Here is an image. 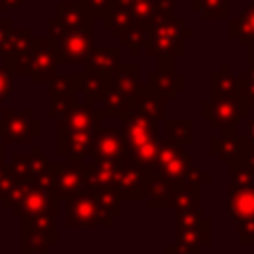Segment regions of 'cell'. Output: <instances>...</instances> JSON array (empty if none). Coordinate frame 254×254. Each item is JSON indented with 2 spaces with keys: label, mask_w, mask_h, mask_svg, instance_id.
Masks as SVG:
<instances>
[{
  "label": "cell",
  "mask_w": 254,
  "mask_h": 254,
  "mask_svg": "<svg viewBox=\"0 0 254 254\" xmlns=\"http://www.w3.org/2000/svg\"><path fill=\"white\" fill-rule=\"evenodd\" d=\"M121 139L125 157L147 167L149 171H157V153H159V137H157V119L145 113L139 107H131L121 117Z\"/></svg>",
  "instance_id": "6da1fadb"
},
{
  "label": "cell",
  "mask_w": 254,
  "mask_h": 254,
  "mask_svg": "<svg viewBox=\"0 0 254 254\" xmlns=\"http://www.w3.org/2000/svg\"><path fill=\"white\" fill-rule=\"evenodd\" d=\"M6 210L12 212L14 218H30L38 214H58V196L52 187L42 183H26L18 181L12 190L4 194L0 200Z\"/></svg>",
  "instance_id": "7a4b0ae2"
},
{
  "label": "cell",
  "mask_w": 254,
  "mask_h": 254,
  "mask_svg": "<svg viewBox=\"0 0 254 254\" xmlns=\"http://www.w3.org/2000/svg\"><path fill=\"white\" fill-rule=\"evenodd\" d=\"M194 30L177 16H155L151 22L149 56H185V40L192 38Z\"/></svg>",
  "instance_id": "3957f363"
},
{
  "label": "cell",
  "mask_w": 254,
  "mask_h": 254,
  "mask_svg": "<svg viewBox=\"0 0 254 254\" xmlns=\"http://www.w3.org/2000/svg\"><path fill=\"white\" fill-rule=\"evenodd\" d=\"M157 171L177 183H208L212 175L200 165L192 163L190 157L183 151L181 145H173L167 139L159 141L157 153Z\"/></svg>",
  "instance_id": "277c9868"
},
{
  "label": "cell",
  "mask_w": 254,
  "mask_h": 254,
  "mask_svg": "<svg viewBox=\"0 0 254 254\" xmlns=\"http://www.w3.org/2000/svg\"><path fill=\"white\" fill-rule=\"evenodd\" d=\"M48 36L56 40L60 65H79L85 62L87 54L95 42V28H81V30H64L58 18L48 20Z\"/></svg>",
  "instance_id": "5b68a950"
},
{
  "label": "cell",
  "mask_w": 254,
  "mask_h": 254,
  "mask_svg": "<svg viewBox=\"0 0 254 254\" xmlns=\"http://www.w3.org/2000/svg\"><path fill=\"white\" fill-rule=\"evenodd\" d=\"M52 189L58 200H67L79 192L89 190L85 159H65L64 163H50Z\"/></svg>",
  "instance_id": "8992f818"
},
{
  "label": "cell",
  "mask_w": 254,
  "mask_h": 254,
  "mask_svg": "<svg viewBox=\"0 0 254 254\" xmlns=\"http://www.w3.org/2000/svg\"><path fill=\"white\" fill-rule=\"evenodd\" d=\"M60 67L58 46L52 36L30 38L28 42V77L32 83H48Z\"/></svg>",
  "instance_id": "52a82bcc"
},
{
  "label": "cell",
  "mask_w": 254,
  "mask_h": 254,
  "mask_svg": "<svg viewBox=\"0 0 254 254\" xmlns=\"http://www.w3.org/2000/svg\"><path fill=\"white\" fill-rule=\"evenodd\" d=\"M200 117L208 119L212 127L218 129L222 137H236L238 123L246 117L238 99L232 97H210L200 103Z\"/></svg>",
  "instance_id": "ba28073f"
},
{
  "label": "cell",
  "mask_w": 254,
  "mask_h": 254,
  "mask_svg": "<svg viewBox=\"0 0 254 254\" xmlns=\"http://www.w3.org/2000/svg\"><path fill=\"white\" fill-rule=\"evenodd\" d=\"M40 135V119L30 109H2L0 113V141L10 145H32Z\"/></svg>",
  "instance_id": "9c48e42d"
},
{
  "label": "cell",
  "mask_w": 254,
  "mask_h": 254,
  "mask_svg": "<svg viewBox=\"0 0 254 254\" xmlns=\"http://www.w3.org/2000/svg\"><path fill=\"white\" fill-rule=\"evenodd\" d=\"M58 214H38L22 218V252L44 254L58 244Z\"/></svg>",
  "instance_id": "30bf717a"
},
{
  "label": "cell",
  "mask_w": 254,
  "mask_h": 254,
  "mask_svg": "<svg viewBox=\"0 0 254 254\" xmlns=\"http://www.w3.org/2000/svg\"><path fill=\"white\" fill-rule=\"evenodd\" d=\"M65 226H111L113 218L103 210L91 190L79 192L65 200Z\"/></svg>",
  "instance_id": "8fae6325"
},
{
  "label": "cell",
  "mask_w": 254,
  "mask_h": 254,
  "mask_svg": "<svg viewBox=\"0 0 254 254\" xmlns=\"http://www.w3.org/2000/svg\"><path fill=\"white\" fill-rule=\"evenodd\" d=\"M151 175L153 171H149L147 167L131 159H123L117 163L115 189L119 190L123 200H145Z\"/></svg>",
  "instance_id": "7c38bea8"
},
{
  "label": "cell",
  "mask_w": 254,
  "mask_h": 254,
  "mask_svg": "<svg viewBox=\"0 0 254 254\" xmlns=\"http://www.w3.org/2000/svg\"><path fill=\"white\" fill-rule=\"evenodd\" d=\"M48 85V117L58 119L71 103L77 101V95H81V73H56Z\"/></svg>",
  "instance_id": "4fadbf2b"
},
{
  "label": "cell",
  "mask_w": 254,
  "mask_h": 254,
  "mask_svg": "<svg viewBox=\"0 0 254 254\" xmlns=\"http://www.w3.org/2000/svg\"><path fill=\"white\" fill-rule=\"evenodd\" d=\"M103 127V119L95 121L87 129L73 131V133H56V149L65 159H87L95 133Z\"/></svg>",
  "instance_id": "5bb4252c"
},
{
  "label": "cell",
  "mask_w": 254,
  "mask_h": 254,
  "mask_svg": "<svg viewBox=\"0 0 254 254\" xmlns=\"http://www.w3.org/2000/svg\"><path fill=\"white\" fill-rule=\"evenodd\" d=\"M8 169L20 179V181H26V183H36L40 181L48 169H50V161L44 153H40L38 145H30V151L28 153H16L12 155V161L6 163Z\"/></svg>",
  "instance_id": "9a60e30c"
},
{
  "label": "cell",
  "mask_w": 254,
  "mask_h": 254,
  "mask_svg": "<svg viewBox=\"0 0 254 254\" xmlns=\"http://www.w3.org/2000/svg\"><path fill=\"white\" fill-rule=\"evenodd\" d=\"M89 159L91 161H111V163H119L125 157V149H123V139H121V131L115 127H101L95 133L91 151H89Z\"/></svg>",
  "instance_id": "2e32d148"
},
{
  "label": "cell",
  "mask_w": 254,
  "mask_h": 254,
  "mask_svg": "<svg viewBox=\"0 0 254 254\" xmlns=\"http://www.w3.org/2000/svg\"><path fill=\"white\" fill-rule=\"evenodd\" d=\"M212 224L210 218L204 216L202 222L194 228L183 230V232H175V244L167 246V252H179V254H200L212 240V232H210Z\"/></svg>",
  "instance_id": "e0dca14e"
},
{
  "label": "cell",
  "mask_w": 254,
  "mask_h": 254,
  "mask_svg": "<svg viewBox=\"0 0 254 254\" xmlns=\"http://www.w3.org/2000/svg\"><path fill=\"white\" fill-rule=\"evenodd\" d=\"M56 18L64 30H81V28H93L95 26V14L91 8L83 2L75 0H60L56 4Z\"/></svg>",
  "instance_id": "ac0fdd59"
},
{
  "label": "cell",
  "mask_w": 254,
  "mask_h": 254,
  "mask_svg": "<svg viewBox=\"0 0 254 254\" xmlns=\"http://www.w3.org/2000/svg\"><path fill=\"white\" fill-rule=\"evenodd\" d=\"M101 117L95 113V109L91 107L89 101H85V99L83 101H75L56 119V133L81 131V129H87L89 125H93Z\"/></svg>",
  "instance_id": "d6986e66"
},
{
  "label": "cell",
  "mask_w": 254,
  "mask_h": 254,
  "mask_svg": "<svg viewBox=\"0 0 254 254\" xmlns=\"http://www.w3.org/2000/svg\"><path fill=\"white\" fill-rule=\"evenodd\" d=\"M89 103H91V107L95 109V113L101 119H121L133 107V99L125 97L113 85H109L101 95H97Z\"/></svg>",
  "instance_id": "ffe728a7"
},
{
  "label": "cell",
  "mask_w": 254,
  "mask_h": 254,
  "mask_svg": "<svg viewBox=\"0 0 254 254\" xmlns=\"http://www.w3.org/2000/svg\"><path fill=\"white\" fill-rule=\"evenodd\" d=\"M177 181L167 179L159 171H153L149 189H147V208H173L175 206V194H177Z\"/></svg>",
  "instance_id": "44dd1931"
},
{
  "label": "cell",
  "mask_w": 254,
  "mask_h": 254,
  "mask_svg": "<svg viewBox=\"0 0 254 254\" xmlns=\"http://www.w3.org/2000/svg\"><path fill=\"white\" fill-rule=\"evenodd\" d=\"M145 85L155 91L157 95H161L163 99L167 101H175V97L185 91V73H179L177 69L175 71H153L147 75V81Z\"/></svg>",
  "instance_id": "7402d4cb"
},
{
  "label": "cell",
  "mask_w": 254,
  "mask_h": 254,
  "mask_svg": "<svg viewBox=\"0 0 254 254\" xmlns=\"http://www.w3.org/2000/svg\"><path fill=\"white\" fill-rule=\"evenodd\" d=\"M139 71L141 67L137 64H117L111 71V85L125 97L135 99L145 85V81L139 79Z\"/></svg>",
  "instance_id": "603a6c76"
},
{
  "label": "cell",
  "mask_w": 254,
  "mask_h": 254,
  "mask_svg": "<svg viewBox=\"0 0 254 254\" xmlns=\"http://www.w3.org/2000/svg\"><path fill=\"white\" fill-rule=\"evenodd\" d=\"M121 46H93L83 65L89 73H111L119 64Z\"/></svg>",
  "instance_id": "cb8c5ba5"
},
{
  "label": "cell",
  "mask_w": 254,
  "mask_h": 254,
  "mask_svg": "<svg viewBox=\"0 0 254 254\" xmlns=\"http://www.w3.org/2000/svg\"><path fill=\"white\" fill-rule=\"evenodd\" d=\"M246 149H248V141H246V137H240V135L222 137L216 133L210 139V151L218 159V163H222V165H228V163L240 159Z\"/></svg>",
  "instance_id": "d4e9b609"
},
{
  "label": "cell",
  "mask_w": 254,
  "mask_h": 254,
  "mask_svg": "<svg viewBox=\"0 0 254 254\" xmlns=\"http://www.w3.org/2000/svg\"><path fill=\"white\" fill-rule=\"evenodd\" d=\"M228 36L234 38L238 46L254 48V0L236 18H228Z\"/></svg>",
  "instance_id": "484cf974"
},
{
  "label": "cell",
  "mask_w": 254,
  "mask_h": 254,
  "mask_svg": "<svg viewBox=\"0 0 254 254\" xmlns=\"http://www.w3.org/2000/svg\"><path fill=\"white\" fill-rule=\"evenodd\" d=\"M228 214L236 220L254 218V187H228Z\"/></svg>",
  "instance_id": "4316f807"
},
{
  "label": "cell",
  "mask_w": 254,
  "mask_h": 254,
  "mask_svg": "<svg viewBox=\"0 0 254 254\" xmlns=\"http://www.w3.org/2000/svg\"><path fill=\"white\" fill-rule=\"evenodd\" d=\"M30 38V28H14L12 18H0V58L26 46Z\"/></svg>",
  "instance_id": "83f0119b"
},
{
  "label": "cell",
  "mask_w": 254,
  "mask_h": 254,
  "mask_svg": "<svg viewBox=\"0 0 254 254\" xmlns=\"http://www.w3.org/2000/svg\"><path fill=\"white\" fill-rule=\"evenodd\" d=\"M165 139L173 145H181V147H190L194 145V137H192V125L194 119L192 117H165Z\"/></svg>",
  "instance_id": "f1b7e54d"
},
{
  "label": "cell",
  "mask_w": 254,
  "mask_h": 254,
  "mask_svg": "<svg viewBox=\"0 0 254 254\" xmlns=\"http://www.w3.org/2000/svg\"><path fill=\"white\" fill-rule=\"evenodd\" d=\"M117 40L121 48H129V54L137 56L139 48H147L151 40V22H131Z\"/></svg>",
  "instance_id": "f546056e"
},
{
  "label": "cell",
  "mask_w": 254,
  "mask_h": 254,
  "mask_svg": "<svg viewBox=\"0 0 254 254\" xmlns=\"http://www.w3.org/2000/svg\"><path fill=\"white\" fill-rule=\"evenodd\" d=\"M210 97L238 99V75L230 73L228 64H220L218 71L210 75Z\"/></svg>",
  "instance_id": "4dcf8cb0"
},
{
  "label": "cell",
  "mask_w": 254,
  "mask_h": 254,
  "mask_svg": "<svg viewBox=\"0 0 254 254\" xmlns=\"http://www.w3.org/2000/svg\"><path fill=\"white\" fill-rule=\"evenodd\" d=\"M131 22H133V18H131V14H129V8H127V2H125V0H115L113 6L107 10V14L101 18V26H103L105 30H109L115 40L123 34V30H125Z\"/></svg>",
  "instance_id": "1f68e13d"
},
{
  "label": "cell",
  "mask_w": 254,
  "mask_h": 254,
  "mask_svg": "<svg viewBox=\"0 0 254 254\" xmlns=\"http://www.w3.org/2000/svg\"><path fill=\"white\" fill-rule=\"evenodd\" d=\"M133 107L143 109L145 113H149L157 121H163L167 117V99H163L161 95H157L155 91H151L147 85H143V89L139 91V95L133 99Z\"/></svg>",
  "instance_id": "d6a6232c"
},
{
  "label": "cell",
  "mask_w": 254,
  "mask_h": 254,
  "mask_svg": "<svg viewBox=\"0 0 254 254\" xmlns=\"http://www.w3.org/2000/svg\"><path fill=\"white\" fill-rule=\"evenodd\" d=\"M85 167H87V179H89V187H115V171H117V163L111 161H87L85 159Z\"/></svg>",
  "instance_id": "836d02e7"
},
{
  "label": "cell",
  "mask_w": 254,
  "mask_h": 254,
  "mask_svg": "<svg viewBox=\"0 0 254 254\" xmlns=\"http://www.w3.org/2000/svg\"><path fill=\"white\" fill-rule=\"evenodd\" d=\"M89 190L95 194V198L99 200V204L103 206V210L115 220L121 218V194L115 187H89Z\"/></svg>",
  "instance_id": "e575fe53"
},
{
  "label": "cell",
  "mask_w": 254,
  "mask_h": 254,
  "mask_svg": "<svg viewBox=\"0 0 254 254\" xmlns=\"http://www.w3.org/2000/svg\"><path fill=\"white\" fill-rule=\"evenodd\" d=\"M173 210H175V232L194 228L204 218L200 204H181V206H175Z\"/></svg>",
  "instance_id": "d590c367"
},
{
  "label": "cell",
  "mask_w": 254,
  "mask_h": 254,
  "mask_svg": "<svg viewBox=\"0 0 254 254\" xmlns=\"http://www.w3.org/2000/svg\"><path fill=\"white\" fill-rule=\"evenodd\" d=\"M230 0H192V10L202 20H228Z\"/></svg>",
  "instance_id": "8d00e7d4"
},
{
  "label": "cell",
  "mask_w": 254,
  "mask_h": 254,
  "mask_svg": "<svg viewBox=\"0 0 254 254\" xmlns=\"http://www.w3.org/2000/svg\"><path fill=\"white\" fill-rule=\"evenodd\" d=\"M109 85H111V73H89V71L81 73V93L85 101L95 99Z\"/></svg>",
  "instance_id": "74e56055"
},
{
  "label": "cell",
  "mask_w": 254,
  "mask_h": 254,
  "mask_svg": "<svg viewBox=\"0 0 254 254\" xmlns=\"http://www.w3.org/2000/svg\"><path fill=\"white\" fill-rule=\"evenodd\" d=\"M238 101L246 113L254 111V65H248L238 75Z\"/></svg>",
  "instance_id": "f35d334b"
},
{
  "label": "cell",
  "mask_w": 254,
  "mask_h": 254,
  "mask_svg": "<svg viewBox=\"0 0 254 254\" xmlns=\"http://www.w3.org/2000/svg\"><path fill=\"white\" fill-rule=\"evenodd\" d=\"M133 22H153L159 16V2L157 0H125Z\"/></svg>",
  "instance_id": "ab89813d"
},
{
  "label": "cell",
  "mask_w": 254,
  "mask_h": 254,
  "mask_svg": "<svg viewBox=\"0 0 254 254\" xmlns=\"http://www.w3.org/2000/svg\"><path fill=\"white\" fill-rule=\"evenodd\" d=\"M12 91H14V73L2 62L0 64V101L12 99Z\"/></svg>",
  "instance_id": "60d3db41"
},
{
  "label": "cell",
  "mask_w": 254,
  "mask_h": 254,
  "mask_svg": "<svg viewBox=\"0 0 254 254\" xmlns=\"http://www.w3.org/2000/svg\"><path fill=\"white\" fill-rule=\"evenodd\" d=\"M236 242L240 246H254V218L238 220V238H236Z\"/></svg>",
  "instance_id": "b9f144b4"
},
{
  "label": "cell",
  "mask_w": 254,
  "mask_h": 254,
  "mask_svg": "<svg viewBox=\"0 0 254 254\" xmlns=\"http://www.w3.org/2000/svg\"><path fill=\"white\" fill-rule=\"evenodd\" d=\"M113 2L115 0H85V4L91 8V12L95 14V18H99V20L107 14V10L113 6Z\"/></svg>",
  "instance_id": "7bdbcfd3"
},
{
  "label": "cell",
  "mask_w": 254,
  "mask_h": 254,
  "mask_svg": "<svg viewBox=\"0 0 254 254\" xmlns=\"http://www.w3.org/2000/svg\"><path fill=\"white\" fill-rule=\"evenodd\" d=\"M175 60L177 56H157V69L155 71H175L177 65H175Z\"/></svg>",
  "instance_id": "ee69618b"
},
{
  "label": "cell",
  "mask_w": 254,
  "mask_h": 254,
  "mask_svg": "<svg viewBox=\"0 0 254 254\" xmlns=\"http://www.w3.org/2000/svg\"><path fill=\"white\" fill-rule=\"evenodd\" d=\"M246 141L250 147H254V111L246 113Z\"/></svg>",
  "instance_id": "f6af8a7d"
},
{
  "label": "cell",
  "mask_w": 254,
  "mask_h": 254,
  "mask_svg": "<svg viewBox=\"0 0 254 254\" xmlns=\"http://www.w3.org/2000/svg\"><path fill=\"white\" fill-rule=\"evenodd\" d=\"M30 0H0V12H10V10H18L24 4H28Z\"/></svg>",
  "instance_id": "bcb514c9"
},
{
  "label": "cell",
  "mask_w": 254,
  "mask_h": 254,
  "mask_svg": "<svg viewBox=\"0 0 254 254\" xmlns=\"http://www.w3.org/2000/svg\"><path fill=\"white\" fill-rule=\"evenodd\" d=\"M246 58H248V65H254V48H246Z\"/></svg>",
  "instance_id": "7dc6e473"
},
{
  "label": "cell",
  "mask_w": 254,
  "mask_h": 254,
  "mask_svg": "<svg viewBox=\"0 0 254 254\" xmlns=\"http://www.w3.org/2000/svg\"><path fill=\"white\" fill-rule=\"evenodd\" d=\"M6 167V159H4V145H0V173L4 171Z\"/></svg>",
  "instance_id": "c3c4849f"
}]
</instances>
